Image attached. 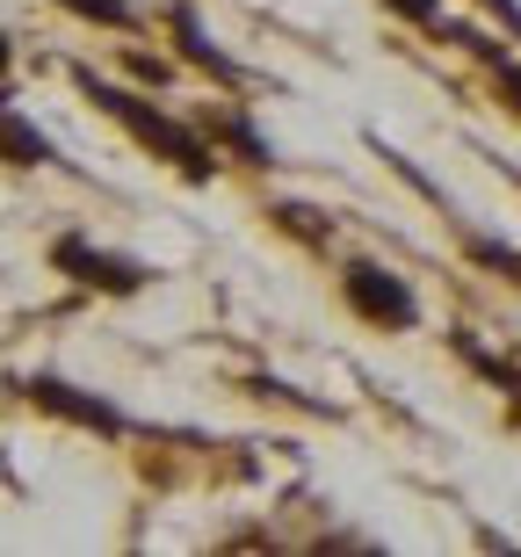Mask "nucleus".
Segmentation results:
<instances>
[{
	"mask_svg": "<svg viewBox=\"0 0 521 557\" xmlns=\"http://www.w3.org/2000/svg\"><path fill=\"white\" fill-rule=\"evenodd\" d=\"M463 253H471L479 269H493V275H507V283H521V253L500 247L493 232H471V225H463Z\"/></svg>",
	"mask_w": 521,
	"mask_h": 557,
	"instance_id": "9d476101",
	"label": "nucleus"
},
{
	"mask_svg": "<svg viewBox=\"0 0 521 557\" xmlns=\"http://www.w3.org/2000/svg\"><path fill=\"white\" fill-rule=\"evenodd\" d=\"M203 131H210L218 145H225L232 160H247V166H275V145L261 138V131H253L247 109H203Z\"/></svg>",
	"mask_w": 521,
	"mask_h": 557,
	"instance_id": "0eeeda50",
	"label": "nucleus"
},
{
	"mask_svg": "<svg viewBox=\"0 0 521 557\" xmlns=\"http://www.w3.org/2000/svg\"><path fill=\"white\" fill-rule=\"evenodd\" d=\"M51 269H59L65 283L95 289V297H138V289L152 283V269L138 253H109V247H95L87 232H59V239H51Z\"/></svg>",
	"mask_w": 521,
	"mask_h": 557,
	"instance_id": "20e7f679",
	"label": "nucleus"
},
{
	"mask_svg": "<svg viewBox=\"0 0 521 557\" xmlns=\"http://www.w3.org/2000/svg\"><path fill=\"white\" fill-rule=\"evenodd\" d=\"M51 8L95 22V29H138V0H51Z\"/></svg>",
	"mask_w": 521,
	"mask_h": 557,
	"instance_id": "1a4fd4ad",
	"label": "nucleus"
},
{
	"mask_svg": "<svg viewBox=\"0 0 521 557\" xmlns=\"http://www.w3.org/2000/svg\"><path fill=\"white\" fill-rule=\"evenodd\" d=\"M65 73H73V87H80L87 102L102 109L109 124H124L131 138L146 145L152 160H168L188 188H210V182H218V138H210L203 124H182V116H168V109H160V102H146L138 87L102 81L95 65H65Z\"/></svg>",
	"mask_w": 521,
	"mask_h": 557,
	"instance_id": "f257e3e1",
	"label": "nucleus"
},
{
	"mask_svg": "<svg viewBox=\"0 0 521 557\" xmlns=\"http://www.w3.org/2000/svg\"><path fill=\"white\" fill-rule=\"evenodd\" d=\"M0 160H8V166H73L59 152V138L37 131L22 109H0Z\"/></svg>",
	"mask_w": 521,
	"mask_h": 557,
	"instance_id": "423d86ee",
	"label": "nucleus"
},
{
	"mask_svg": "<svg viewBox=\"0 0 521 557\" xmlns=\"http://www.w3.org/2000/svg\"><path fill=\"white\" fill-rule=\"evenodd\" d=\"M275 218H283L290 232H305L312 247H326V239H334V225H319V210H305V203H275Z\"/></svg>",
	"mask_w": 521,
	"mask_h": 557,
	"instance_id": "f8f14e48",
	"label": "nucleus"
},
{
	"mask_svg": "<svg viewBox=\"0 0 521 557\" xmlns=\"http://www.w3.org/2000/svg\"><path fill=\"white\" fill-rule=\"evenodd\" d=\"M8 59H15V51H8V29H0V81H8Z\"/></svg>",
	"mask_w": 521,
	"mask_h": 557,
	"instance_id": "2eb2a0df",
	"label": "nucleus"
},
{
	"mask_svg": "<svg viewBox=\"0 0 521 557\" xmlns=\"http://www.w3.org/2000/svg\"><path fill=\"white\" fill-rule=\"evenodd\" d=\"M15 392L29 398L37 413L65 420V428H87V434H102V442H124V434H131V413L116 406V398L87 392V384H73V376H59V370H29V376H15Z\"/></svg>",
	"mask_w": 521,
	"mask_h": 557,
	"instance_id": "f03ea898",
	"label": "nucleus"
},
{
	"mask_svg": "<svg viewBox=\"0 0 521 557\" xmlns=\"http://www.w3.org/2000/svg\"><path fill=\"white\" fill-rule=\"evenodd\" d=\"M384 8H392L398 22L427 29V37H442V29H449V8H442V0H384Z\"/></svg>",
	"mask_w": 521,
	"mask_h": 557,
	"instance_id": "9b49d317",
	"label": "nucleus"
},
{
	"mask_svg": "<svg viewBox=\"0 0 521 557\" xmlns=\"http://www.w3.org/2000/svg\"><path fill=\"white\" fill-rule=\"evenodd\" d=\"M168 29H174V44H182V59L196 65V73H210L218 87H247V81H253V73L232 59L225 44H210L203 8H196V0H168Z\"/></svg>",
	"mask_w": 521,
	"mask_h": 557,
	"instance_id": "39448f33",
	"label": "nucleus"
},
{
	"mask_svg": "<svg viewBox=\"0 0 521 557\" xmlns=\"http://www.w3.org/2000/svg\"><path fill=\"white\" fill-rule=\"evenodd\" d=\"M442 37H449V44H463V51H471V59H479L485 73H493V87H500V102L521 116V59H507V51H500L493 37H479V29H463V22H449Z\"/></svg>",
	"mask_w": 521,
	"mask_h": 557,
	"instance_id": "6e6552de",
	"label": "nucleus"
},
{
	"mask_svg": "<svg viewBox=\"0 0 521 557\" xmlns=\"http://www.w3.org/2000/svg\"><path fill=\"white\" fill-rule=\"evenodd\" d=\"M131 81H138V87H168V81H174V65H168V59H152V51H131Z\"/></svg>",
	"mask_w": 521,
	"mask_h": 557,
	"instance_id": "ddd939ff",
	"label": "nucleus"
},
{
	"mask_svg": "<svg viewBox=\"0 0 521 557\" xmlns=\"http://www.w3.org/2000/svg\"><path fill=\"white\" fill-rule=\"evenodd\" d=\"M479 8H485V15H500V29L521 44V0H479Z\"/></svg>",
	"mask_w": 521,
	"mask_h": 557,
	"instance_id": "4468645a",
	"label": "nucleus"
},
{
	"mask_svg": "<svg viewBox=\"0 0 521 557\" xmlns=\"http://www.w3.org/2000/svg\"><path fill=\"white\" fill-rule=\"evenodd\" d=\"M340 305L376 333H413L420 326V289L384 261H348L340 269Z\"/></svg>",
	"mask_w": 521,
	"mask_h": 557,
	"instance_id": "7ed1b4c3",
	"label": "nucleus"
}]
</instances>
